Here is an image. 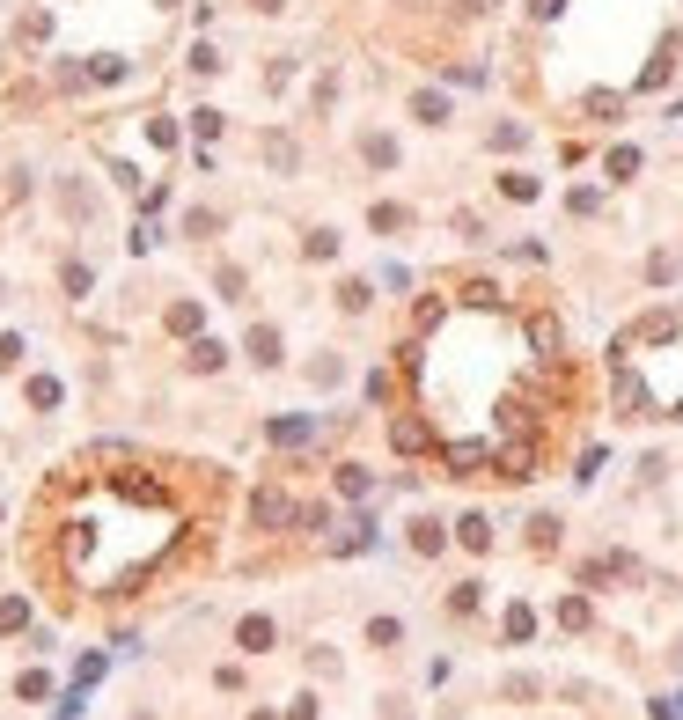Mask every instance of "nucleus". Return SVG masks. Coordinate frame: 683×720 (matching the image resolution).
I'll use <instances>...</instances> for the list:
<instances>
[{"instance_id": "1", "label": "nucleus", "mask_w": 683, "mask_h": 720, "mask_svg": "<svg viewBox=\"0 0 683 720\" xmlns=\"http://www.w3.org/2000/svg\"><path fill=\"white\" fill-rule=\"evenodd\" d=\"M236 640H243V654H265V647H272V618H243Z\"/></svg>"}, {"instance_id": "2", "label": "nucleus", "mask_w": 683, "mask_h": 720, "mask_svg": "<svg viewBox=\"0 0 683 720\" xmlns=\"http://www.w3.org/2000/svg\"><path fill=\"white\" fill-rule=\"evenodd\" d=\"M412 110H419L426 126H448V96H441V89H419V96H412Z\"/></svg>"}, {"instance_id": "4", "label": "nucleus", "mask_w": 683, "mask_h": 720, "mask_svg": "<svg viewBox=\"0 0 683 720\" xmlns=\"http://www.w3.org/2000/svg\"><path fill=\"white\" fill-rule=\"evenodd\" d=\"M455 537H463V551H485V544H492V522H485V515H463Z\"/></svg>"}, {"instance_id": "14", "label": "nucleus", "mask_w": 683, "mask_h": 720, "mask_svg": "<svg viewBox=\"0 0 683 720\" xmlns=\"http://www.w3.org/2000/svg\"><path fill=\"white\" fill-rule=\"evenodd\" d=\"M676 419H683V397H676Z\"/></svg>"}, {"instance_id": "8", "label": "nucleus", "mask_w": 683, "mask_h": 720, "mask_svg": "<svg viewBox=\"0 0 683 720\" xmlns=\"http://www.w3.org/2000/svg\"><path fill=\"white\" fill-rule=\"evenodd\" d=\"M389 434H397V449H426V426H419V419H397Z\"/></svg>"}, {"instance_id": "6", "label": "nucleus", "mask_w": 683, "mask_h": 720, "mask_svg": "<svg viewBox=\"0 0 683 720\" xmlns=\"http://www.w3.org/2000/svg\"><path fill=\"white\" fill-rule=\"evenodd\" d=\"M23 625H30V603L8 595V603H0V632H23Z\"/></svg>"}, {"instance_id": "11", "label": "nucleus", "mask_w": 683, "mask_h": 720, "mask_svg": "<svg viewBox=\"0 0 683 720\" xmlns=\"http://www.w3.org/2000/svg\"><path fill=\"white\" fill-rule=\"evenodd\" d=\"M368 640H375V647H397V640H405V625H397V618H375Z\"/></svg>"}, {"instance_id": "5", "label": "nucleus", "mask_w": 683, "mask_h": 720, "mask_svg": "<svg viewBox=\"0 0 683 720\" xmlns=\"http://www.w3.org/2000/svg\"><path fill=\"white\" fill-rule=\"evenodd\" d=\"M360 154L375 162V170H389V162H397V140H382V133H368V140H360Z\"/></svg>"}, {"instance_id": "10", "label": "nucleus", "mask_w": 683, "mask_h": 720, "mask_svg": "<svg viewBox=\"0 0 683 720\" xmlns=\"http://www.w3.org/2000/svg\"><path fill=\"white\" fill-rule=\"evenodd\" d=\"M250 353L272 368V360H279V331H250Z\"/></svg>"}, {"instance_id": "12", "label": "nucleus", "mask_w": 683, "mask_h": 720, "mask_svg": "<svg viewBox=\"0 0 683 720\" xmlns=\"http://www.w3.org/2000/svg\"><path fill=\"white\" fill-rule=\"evenodd\" d=\"M412 544H419V551H441V522H412Z\"/></svg>"}, {"instance_id": "3", "label": "nucleus", "mask_w": 683, "mask_h": 720, "mask_svg": "<svg viewBox=\"0 0 683 720\" xmlns=\"http://www.w3.org/2000/svg\"><path fill=\"white\" fill-rule=\"evenodd\" d=\"M669 67H676V37H669V44L654 51V60H647V74H640V89H661V81H669Z\"/></svg>"}, {"instance_id": "7", "label": "nucleus", "mask_w": 683, "mask_h": 720, "mask_svg": "<svg viewBox=\"0 0 683 720\" xmlns=\"http://www.w3.org/2000/svg\"><path fill=\"white\" fill-rule=\"evenodd\" d=\"M632 170H640V147H610V177L624 184V177H632Z\"/></svg>"}, {"instance_id": "13", "label": "nucleus", "mask_w": 683, "mask_h": 720, "mask_svg": "<svg viewBox=\"0 0 683 720\" xmlns=\"http://www.w3.org/2000/svg\"><path fill=\"white\" fill-rule=\"evenodd\" d=\"M287 720H316V698H295V713Z\"/></svg>"}, {"instance_id": "9", "label": "nucleus", "mask_w": 683, "mask_h": 720, "mask_svg": "<svg viewBox=\"0 0 683 720\" xmlns=\"http://www.w3.org/2000/svg\"><path fill=\"white\" fill-rule=\"evenodd\" d=\"M287 515H295V508L279 500V492H257V522H287Z\"/></svg>"}]
</instances>
